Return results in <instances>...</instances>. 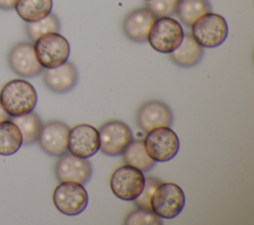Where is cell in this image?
I'll list each match as a JSON object with an SVG mask.
<instances>
[{"instance_id": "11", "label": "cell", "mask_w": 254, "mask_h": 225, "mask_svg": "<svg viewBox=\"0 0 254 225\" xmlns=\"http://www.w3.org/2000/svg\"><path fill=\"white\" fill-rule=\"evenodd\" d=\"M8 63L12 71L22 77L32 78L43 71V66L36 57L34 45L28 42L18 43L10 50Z\"/></svg>"}, {"instance_id": "12", "label": "cell", "mask_w": 254, "mask_h": 225, "mask_svg": "<svg viewBox=\"0 0 254 225\" xmlns=\"http://www.w3.org/2000/svg\"><path fill=\"white\" fill-rule=\"evenodd\" d=\"M136 121L138 127L147 133L158 127H170L174 121V114L165 102L149 100L138 108Z\"/></svg>"}, {"instance_id": "21", "label": "cell", "mask_w": 254, "mask_h": 225, "mask_svg": "<svg viewBox=\"0 0 254 225\" xmlns=\"http://www.w3.org/2000/svg\"><path fill=\"white\" fill-rule=\"evenodd\" d=\"M122 155L125 164L130 165L143 172L150 170L156 165V162H154L145 151L142 140H133Z\"/></svg>"}, {"instance_id": "13", "label": "cell", "mask_w": 254, "mask_h": 225, "mask_svg": "<svg viewBox=\"0 0 254 225\" xmlns=\"http://www.w3.org/2000/svg\"><path fill=\"white\" fill-rule=\"evenodd\" d=\"M55 174L61 181H74L85 184L92 174V167L87 159L65 153L55 165Z\"/></svg>"}, {"instance_id": "23", "label": "cell", "mask_w": 254, "mask_h": 225, "mask_svg": "<svg viewBox=\"0 0 254 225\" xmlns=\"http://www.w3.org/2000/svg\"><path fill=\"white\" fill-rule=\"evenodd\" d=\"M25 29L29 39L35 42L39 37L47 33H59L61 24L57 15L51 12L48 16L39 21L27 23Z\"/></svg>"}, {"instance_id": "3", "label": "cell", "mask_w": 254, "mask_h": 225, "mask_svg": "<svg viewBox=\"0 0 254 225\" xmlns=\"http://www.w3.org/2000/svg\"><path fill=\"white\" fill-rule=\"evenodd\" d=\"M185 203L186 196L183 189L170 181H161L150 198L152 211L164 219H173L178 216L183 211Z\"/></svg>"}, {"instance_id": "7", "label": "cell", "mask_w": 254, "mask_h": 225, "mask_svg": "<svg viewBox=\"0 0 254 225\" xmlns=\"http://www.w3.org/2000/svg\"><path fill=\"white\" fill-rule=\"evenodd\" d=\"M53 201L63 214H80L88 204V194L83 184L74 181H61L54 189Z\"/></svg>"}, {"instance_id": "1", "label": "cell", "mask_w": 254, "mask_h": 225, "mask_svg": "<svg viewBox=\"0 0 254 225\" xmlns=\"http://www.w3.org/2000/svg\"><path fill=\"white\" fill-rule=\"evenodd\" d=\"M38 96L34 86L25 79H12L0 91V103L12 117L22 116L34 110Z\"/></svg>"}, {"instance_id": "29", "label": "cell", "mask_w": 254, "mask_h": 225, "mask_svg": "<svg viewBox=\"0 0 254 225\" xmlns=\"http://www.w3.org/2000/svg\"><path fill=\"white\" fill-rule=\"evenodd\" d=\"M146 1H149V0H146Z\"/></svg>"}, {"instance_id": "6", "label": "cell", "mask_w": 254, "mask_h": 225, "mask_svg": "<svg viewBox=\"0 0 254 225\" xmlns=\"http://www.w3.org/2000/svg\"><path fill=\"white\" fill-rule=\"evenodd\" d=\"M145 151L154 162L164 163L176 157L180 149L177 134L170 127H158L147 132L143 140Z\"/></svg>"}, {"instance_id": "17", "label": "cell", "mask_w": 254, "mask_h": 225, "mask_svg": "<svg viewBox=\"0 0 254 225\" xmlns=\"http://www.w3.org/2000/svg\"><path fill=\"white\" fill-rule=\"evenodd\" d=\"M202 56V47L195 42L190 33L185 34L179 47L170 53L172 60L182 67H190L197 64L201 60Z\"/></svg>"}, {"instance_id": "14", "label": "cell", "mask_w": 254, "mask_h": 225, "mask_svg": "<svg viewBox=\"0 0 254 225\" xmlns=\"http://www.w3.org/2000/svg\"><path fill=\"white\" fill-rule=\"evenodd\" d=\"M69 127L61 121H50L43 125L38 143L41 149L52 157H61L67 153Z\"/></svg>"}, {"instance_id": "8", "label": "cell", "mask_w": 254, "mask_h": 225, "mask_svg": "<svg viewBox=\"0 0 254 225\" xmlns=\"http://www.w3.org/2000/svg\"><path fill=\"white\" fill-rule=\"evenodd\" d=\"M109 185L116 197L133 201L144 188L145 175L140 169L126 164L113 170Z\"/></svg>"}, {"instance_id": "24", "label": "cell", "mask_w": 254, "mask_h": 225, "mask_svg": "<svg viewBox=\"0 0 254 225\" xmlns=\"http://www.w3.org/2000/svg\"><path fill=\"white\" fill-rule=\"evenodd\" d=\"M124 224L126 225H161L163 224L162 218L156 215L152 210L137 208L131 211L125 218Z\"/></svg>"}, {"instance_id": "25", "label": "cell", "mask_w": 254, "mask_h": 225, "mask_svg": "<svg viewBox=\"0 0 254 225\" xmlns=\"http://www.w3.org/2000/svg\"><path fill=\"white\" fill-rule=\"evenodd\" d=\"M180 0H149L146 7L157 17H170L177 13Z\"/></svg>"}, {"instance_id": "18", "label": "cell", "mask_w": 254, "mask_h": 225, "mask_svg": "<svg viewBox=\"0 0 254 225\" xmlns=\"http://www.w3.org/2000/svg\"><path fill=\"white\" fill-rule=\"evenodd\" d=\"M53 0H17L14 9L25 22H36L52 12Z\"/></svg>"}, {"instance_id": "28", "label": "cell", "mask_w": 254, "mask_h": 225, "mask_svg": "<svg viewBox=\"0 0 254 225\" xmlns=\"http://www.w3.org/2000/svg\"><path fill=\"white\" fill-rule=\"evenodd\" d=\"M10 118V115L4 110V108L2 107L1 103H0V122L4 121V120H8Z\"/></svg>"}, {"instance_id": "4", "label": "cell", "mask_w": 254, "mask_h": 225, "mask_svg": "<svg viewBox=\"0 0 254 225\" xmlns=\"http://www.w3.org/2000/svg\"><path fill=\"white\" fill-rule=\"evenodd\" d=\"M36 57L43 68H53L64 63L70 53L67 40L59 33H47L34 43Z\"/></svg>"}, {"instance_id": "27", "label": "cell", "mask_w": 254, "mask_h": 225, "mask_svg": "<svg viewBox=\"0 0 254 225\" xmlns=\"http://www.w3.org/2000/svg\"><path fill=\"white\" fill-rule=\"evenodd\" d=\"M17 0H0V9L11 10L15 7Z\"/></svg>"}, {"instance_id": "2", "label": "cell", "mask_w": 254, "mask_h": 225, "mask_svg": "<svg viewBox=\"0 0 254 225\" xmlns=\"http://www.w3.org/2000/svg\"><path fill=\"white\" fill-rule=\"evenodd\" d=\"M190 35L200 47L212 49L226 40L228 26L221 15L207 12L191 24Z\"/></svg>"}, {"instance_id": "15", "label": "cell", "mask_w": 254, "mask_h": 225, "mask_svg": "<svg viewBox=\"0 0 254 225\" xmlns=\"http://www.w3.org/2000/svg\"><path fill=\"white\" fill-rule=\"evenodd\" d=\"M156 19L157 16L147 7L137 8L124 18L122 25L124 35L135 43L146 42L150 29Z\"/></svg>"}, {"instance_id": "5", "label": "cell", "mask_w": 254, "mask_h": 225, "mask_svg": "<svg viewBox=\"0 0 254 225\" xmlns=\"http://www.w3.org/2000/svg\"><path fill=\"white\" fill-rule=\"evenodd\" d=\"M184 35L183 27L177 20L172 17H157L147 41L155 51L170 54L179 47Z\"/></svg>"}, {"instance_id": "9", "label": "cell", "mask_w": 254, "mask_h": 225, "mask_svg": "<svg viewBox=\"0 0 254 225\" xmlns=\"http://www.w3.org/2000/svg\"><path fill=\"white\" fill-rule=\"evenodd\" d=\"M99 150L106 156L122 155L134 140L130 128L119 120L104 123L98 130Z\"/></svg>"}, {"instance_id": "16", "label": "cell", "mask_w": 254, "mask_h": 225, "mask_svg": "<svg viewBox=\"0 0 254 225\" xmlns=\"http://www.w3.org/2000/svg\"><path fill=\"white\" fill-rule=\"evenodd\" d=\"M43 79L50 90L62 94L70 91L76 85L78 72L74 64L66 60L57 67L46 68L43 73Z\"/></svg>"}, {"instance_id": "26", "label": "cell", "mask_w": 254, "mask_h": 225, "mask_svg": "<svg viewBox=\"0 0 254 225\" xmlns=\"http://www.w3.org/2000/svg\"><path fill=\"white\" fill-rule=\"evenodd\" d=\"M161 182L160 179L153 177V176H145V185L141 193L133 200L134 204L139 207V208H144V209H151V204H150V198L157 187V185Z\"/></svg>"}, {"instance_id": "22", "label": "cell", "mask_w": 254, "mask_h": 225, "mask_svg": "<svg viewBox=\"0 0 254 225\" xmlns=\"http://www.w3.org/2000/svg\"><path fill=\"white\" fill-rule=\"evenodd\" d=\"M211 6L208 0H180L177 15L188 27L203 14L210 12Z\"/></svg>"}, {"instance_id": "20", "label": "cell", "mask_w": 254, "mask_h": 225, "mask_svg": "<svg viewBox=\"0 0 254 225\" xmlns=\"http://www.w3.org/2000/svg\"><path fill=\"white\" fill-rule=\"evenodd\" d=\"M12 121L21 132L23 144L30 145L38 141L44 124L37 113L32 111L22 116L12 117Z\"/></svg>"}, {"instance_id": "19", "label": "cell", "mask_w": 254, "mask_h": 225, "mask_svg": "<svg viewBox=\"0 0 254 225\" xmlns=\"http://www.w3.org/2000/svg\"><path fill=\"white\" fill-rule=\"evenodd\" d=\"M22 144V135L18 126L10 119L0 122V155L15 154Z\"/></svg>"}, {"instance_id": "10", "label": "cell", "mask_w": 254, "mask_h": 225, "mask_svg": "<svg viewBox=\"0 0 254 225\" xmlns=\"http://www.w3.org/2000/svg\"><path fill=\"white\" fill-rule=\"evenodd\" d=\"M99 150L98 130L89 124H77L69 129L67 152L71 155L88 159Z\"/></svg>"}]
</instances>
